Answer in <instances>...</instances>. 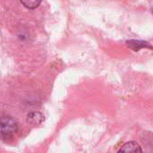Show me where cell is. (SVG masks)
<instances>
[{"label":"cell","instance_id":"cell-5","mask_svg":"<svg viewBox=\"0 0 153 153\" xmlns=\"http://www.w3.org/2000/svg\"><path fill=\"white\" fill-rule=\"evenodd\" d=\"M21 3L28 9H35L37 8L42 0H20Z\"/></svg>","mask_w":153,"mask_h":153},{"label":"cell","instance_id":"cell-3","mask_svg":"<svg viewBox=\"0 0 153 153\" xmlns=\"http://www.w3.org/2000/svg\"><path fill=\"white\" fill-rule=\"evenodd\" d=\"M44 116L42 113L39 111L30 112L27 115V122L31 126H38L40 125L44 121Z\"/></svg>","mask_w":153,"mask_h":153},{"label":"cell","instance_id":"cell-4","mask_svg":"<svg viewBox=\"0 0 153 153\" xmlns=\"http://www.w3.org/2000/svg\"><path fill=\"white\" fill-rule=\"evenodd\" d=\"M142 152L143 150L141 148V146L135 143V142H129L125 143L121 149L118 151V152Z\"/></svg>","mask_w":153,"mask_h":153},{"label":"cell","instance_id":"cell-2","mask_svg":"<svg viewBox=\"0 0 153 153\" xmlns=\"http://www.w3.org/2000/svg\"><path fill=\"white\" fill-rule=\"evenodd\" d=\"M126 45L129 48L134 51H139L142 48H151L153 49V47L147 41L139 40V39H130L126 41Z\"/></svg>","mask_w":153,"mask_h":153},{"label":"cell","instance_id":"cell-1","mask_svg":"<svg viewBox=\"0 0 153 153\" xmlns=\"http://www.w3.org/2000/svg\"><path fill=\"white\" fill-rule=\"evenodd\" d=\"M1 136L4 140H11L18 130V123L11 116H4L1 118Z\"/></svg>","mask_w":153,"mask_h":153}]
</instances>
